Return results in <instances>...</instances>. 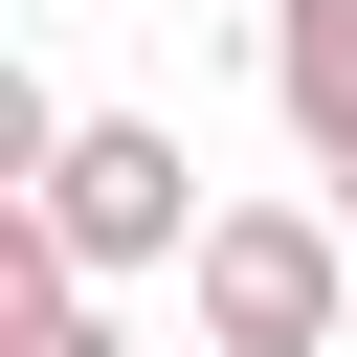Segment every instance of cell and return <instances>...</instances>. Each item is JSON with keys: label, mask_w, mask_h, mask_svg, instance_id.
<instances>
[{"label": "cell", "mask_w": 357, "mask_h": 357, "mask_svg": "<svg viewBox=\"0 0 357 357\" xmlns=\"http://www.w3.org/2000/svg\"><path fill=\"white\" fill-rule=\"evenodd\" d=\"M335 223H357V156H335Z\"/></svg>", "instance_id": "5"}, {"label": "cell", "mask_w": 357, "mask_h": 357, "mask_svg": "<svg viewBox=\"0 0 357 357\" xmlns=\"http://www.w3.org/2000/svg\"><path fill=\"white\" fill-rule=\"evenodd\" d=\"M268 112H290L312 178L357 156V0H268Z\"/></svg>", "instance_id": "3"}, {"label": "cell", "mask_w": 357, "mask_h": 357, "mask_svg": "<svg viewBox=\"0 0 357 357\" xmlns=\"http://www.w3.org/2000/svg\"><path fill=\"white\" fill-rule=\"evenodd\" d=\"M178 312H201V357H335V312H357V223H335V201H201Z\"/></svg>", "instance_id": "1"}, {"label": "cell", "mask_w": 357, "mask_h": 357, "mask_svg": "<svg viewBox=\"0 0 357 357\" xmlns=\"http://www.w3.org/2000/svg\"><path fill=\"white\" fill-rule=\"evenodd\" d=\"M22 201L67 223V268H89V290H112V268H178V245H201V178H178V112H67Z\"/></svg>", "instance_id": "2"}, {"label": "cell", "mask_w": 357, "mask_h": 357, "mask_svg": "<svg viewBox=\"0 0 357 357\" xmlns=\"http://www.w3.org/2000/svg\"><path fill=\"white\" fill-rule=\"evenodd\" d=\"M0 357H134V335H112V312H89V268H67V290H22V312H0Z\"/></svg>", "instance_id": "4"}]
</instances>
